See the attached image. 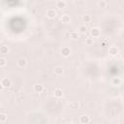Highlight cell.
<instances>
[{
    "instance_id": "6da1fadb",
    "label": "cell",
    "mask_w": 124,
    "mask_h": 124,
    "mask_svg": "<svg viewBox=\"0 0 124 124\" xmlns=\"http://www.w3.org/2000/svg\"><path fill=\"white\" fill-rule=\"evenodd\" d=\"M90 33V36L93 38V39H96V38H99L101 36V30L98 28V27H92L89 31Z\"/></svg>"
},
{
    "instance_id": "7a4b0ae2",
    "label": "cell",
    "mask_w": 124,
    "mask_h": 124,
    "mask_svg": "<svg viewBox=\"0 0 124 124\" xmlns=\"http://www.w3.org/2000/svg\"><path fill=\"white\" fill-rule=\"evenodd\" d=\"M0 84H1V88H2V89H3V88H9V87H11V85H12V80H11L10 78H3L1 79Z\"/></svg>"
},
{
    "instance_id": "3957f363",
    "label": "cell",
    "mask_w": 124,
    "mask_h": 124,
    "mask_svg": "<svg viewBox=\"0 0 124 124\" xmlns=\"http://www.w3.org/2000/svg\"><path fill=\"white\" fill-rule=\"evenodd\" d=\"M71 48L69 46H62V48L60 49V54L63 56V57H69L71 55Z\"/></svg>"
},
{
    "instance_id": "277c9868",
    "label": "cell",
    "mask_w": 124,
    "mask_h": 124,
    "mask_svg": "<svg viewBox=\"0 0 124 124\" xmlns=\"http://www.w3.org/2000/svg\"><path fill=\"white\" fill-rule=\"evenodd\" d=\"M90 121H91L90 116L87 115V114H82V115H80V117H79V122H80L81 124H89Z\"/></svg>"
},
{
    "instance_id": "5b68a950",
    "label": "cell",
    "mask_w": 124,
    "mask_h": 124,
    "mask_svg": "<svg viewBox=\"0 0 124 124\" xmlns=\"http://www.w3.org/2000/svg\"><path fill=\"white\" fill-rule=\"evenodd\" d=\"M46 16L48 17V18H50V19H53V18H55L56 17V16H57V13H56V11L54 10V9H48L47 11H46Z\"/></svg>"
},
{
    "instance_id": "8992f818",
    "label": "cell",
    "mask_w": 124,
    "mask_h": 124,
    "mask_svg": "<svg viewBox=\"0 0 124 124\" xmlns=\"http://www.w3.org/2000/svg\"><path fill=\"white\" fill-rule=\"evenodd\" d=\"M33 90H34V92H36V93H42V92L45 90V87H44L43 84H41V83H37V84H34V86H33Z\"/></svg>"
},
{
    "instance_id": "52a82bcc",
    "label": "cell",
    "mask_w": 124,
    "mask_h": 124,
    "mask_svg": "<svg viewBox=\"0 0 124 124\" xmlns=\"http://www.w3.org/2000/svg\"><path fill=\"white\" fill-rule=\"evenodd\" d=\"M60 21H61L62 23H65V24L70 23V21H71V17H70L69 15H67V14H63V15L60 16Z\"/></svg>"
},
{
    "instance_id": "ba28073f",
    "label": "cell",
    "mask_w": 124,
    "mask_h": 124,
    "mask_svg": "<svg viewBox=\"0 0 124 124\" xmlns=\"http://www.w3.org/2000/svg\"><path fill=\"white\" fill-rule=\"evenodd\" d=\"M66 5H67V3H66V1H64V0H57V1L55 2V6H56V8H58L59 10H62V9L66 8Z\"/></svg>"
},
{
    "instance_id": "9c48e42d",
    "label": "cell",
    "mask_w": 124,
    "mask_h": 124,
    "mask_svg": "<svg viewBox=\"0 0 124 124\" xmlns=\"http://www.w3.org/2000/svg\"><path fill=\"white\" fill-rule=\"evenodd\" d=\"M53 94H54V97H56V98H62L63 97V90H62V88L56 87L54 89V91H53Z\"/></svg>"
},
{
    "instance_id": "30bf717a",
    "label": "cell",
    "mask_w": 124,
    "mask_h": 124,
    "mask_svg": "<svg viewBox=\"0 0 124 124\" xmlns=\"http://www.w3.org/2000/svg\"><path fill=\"white\" fill-rule=\"evenodd\" d=\"M118 51H119L118 48L116 46H111L108 47V54L111 55V56H115L118 53Z\"/></svg>"
},
{
    "instance_id": "8fae6325",
    "label": "cell",
    "mask_w": 124,
    "mask_h": 124,
    "mask_svg": "<svg viewBox=\"0 0 124 124\" xmlns=\"http://www.w3.org/2000/svg\"><path fill=\"white\" fill-rule=\"evenodd\" d=\"M16 64H17V66H18L19 68H24V67H26V65H27V60H26L25 58L21 57V58H19V59L17 60Z\"/></svg>"
},
{
    "instance_id": "7c38bea8",
    "label": "cell",
    "mask_w": 124,
    "mask_h": 124,
    "mask_svg": "<svg viewBox=\"0 0 124 124\" xmlns=\"http://www.w3.org/2000/svg\"><path fill=\"white\" fill-rule=\"evenodd\" d=\"M53 71H54V74H55L56 76H61V75L64 73V69H63V67L60 66V65L55 66L54 69H53Z\"/></svg>"
},
{
    "instance_id": "4fadbf2b",
    "label": "cell",
    "mask_w": 124,
    "mask_h": 124,
    "mask_svg": "<svg viewBox=\"0 0 124 124\" xmlns=\"http://www.w3.org/2000/svg\"><path fill=\"white\" fill-rule=\"evenodd\" d=\"M110 83L113 86H119L121 84V78H112L110 80Z\"/></svg>"
},
{
    "instance_id": "5bb4252c",
    "label": "cell",
    "mask_w": 124,
    "mask_h": 124,
    "mask_svg": "<svg viewBox=\"0 0 124 124\" xmlns=\"http://www.w3.org/2000/svg\"><path fill=\"white\" fill-rule=\"evenodd\" d=\"M81 19H82V21H83L84 24H85V23H89V22L92 20V17H91V16H90L89 14H84V15L82 16Z\"/></svg>"
},
{
    "instance_id": "9a60e30c",
    "label": "cell",
    "mask_w": 124,
    "mask_h": 124,
    "mask_svg": "<svg viewBox=\"0 0 124 124\" xmlns=\"http://www.w3.org/2000/svg\"><path fill=\"white\" fill-rule=\"evenodd\" d=\"M87 30H88L87 25H86V24H81V25L78 26V32L80 33V34H85V33L87 32Z\"/></svg>"
},
{
    "instance_id": "2e32d148",
    "label": "cell",
    "mask_w": 124,
    "mask_h": 124,
    "mask_svg": "<svg viewBox=\"0 0 124 124\" xmlns=\"http://www.w3.org/2000/svg\"><path fill=\"white\" fill-rule=\"evenodd\" d=\"M69 107L72 109H76V108H78L79 107V103H78V101H72V102H70Z\"/></svg>"
},
{
    "instance_id": "e0dca14e",
    "label": "cell",
    "mask_w": 124,
    "mask_h": 124,
    "mask_svg": "<svg viewBox=\"0 0 124 124\" xmlns=\"http://www.w3.org/2000/svg\"><path fill=\"white\" fill-rule=\"evenodd\" d=\"M9 52V47L7 46H0V54L2 55H5V54H8Z\"/></svg>"
},
{
    "instance_id": "ac0fdd59",
    "label": "cell",
    "mask_w": 124,
    "mask_h": 124,
    "mask_svg": "<svg viewBox=\"0 0 124 124\" xmlns=\"http://www.w3.org/2000/svg\"><path fill=\"white\" fill-rule=\"evenodd\" d=\"M78 37H79V33L78 31H73V32L70 33V38L72 40H78Z\"/></svg>"
},
{
    "instance_id": "d6986e66",
    "label": "cell",
    "mask_w": 124,
    "mask_h": 124,
    "mask_svg": "<svg viewBox=\"0 0 124 124\" xmlns=\"http://www.w3.org/2000/svg\"><path fill=\"white\" fill-rule=\"evenodd\" d=\"M97 5H98L99 8H107V6H108V2H107L106 0H100V1H98Z\"/></svg>"
},
{
    "instance_id": "ffe728a7",
    "label": "cell",
    "mask_w": 124,
    "mask_h": 124,
    "mask_svg": "<svg viewBox=\"0 0 124 124\" xmlns=\"http://www.w3.org/2000/svg\"><path fill=\"white\" fill-rule=\"evenodd\" d=\"M8 120V115L4 112H1L0 113V122L1 123H5L6 121Z\"/></svg>"
},
{
    "instance_id": "44dd1931",
    "label": "cell",
    "mask_w": 124,
    "mask_h": 124,
    "mask_svg": "<svg viewBox=\"0 0 124 124\" xmlns=\"http://www.w3.org/2000/svg\"><path fill=\"white\" fill-rule=\"evenodd\" d=\"M94 44V39L92 38V37H88V38H86L85 39V45L86 46H92Z\"/></svg>"
},
{
    "instance_id": "7402d4cb",
    "label": "cell",
    "mask_w": 124,
    "mask_h": 124,
    "mask_svg": "<svg viewBox=\"0 0 124 124\" xmlns=\"http://www.w3.org/2000/svg\"><path fill=\"white\" fill-rule=\"evenodd\" d=\"M6 65H7V59H6L4 56H1V57H0V67L3 68V67H5Z\"/></svg>"
},
{
    "instance_id": "603a6c76",
    "label": "cell",
    "mask_w": 124,
    "mask_h": 124,
    "mask_svg": "<svg viewBox=\"0 0 124 124\" xmlns=\"http://www.w3.org/2000/svg\"><path fill=\"white\" fill-rule=\"evenodd\" d=\"M102 45H103V46H106V45H107V42H106V41H103Z\"/></svg>"
},
{
    "instance_id": "cb8c5ba5",
    "label": "cell",
    "mask_w": 124,
    "mask_h": 124,
    "mask_svg": "<svg viewBox=\"0 0 124 124\" xmlns=\"http://www.w3.org/2000/svg\"><path fill=\"white\" fill-rule=\"evenodd\" d=\"M65 124H74V123H73V122H66Z\"/></svg>"
}]
</instances>
